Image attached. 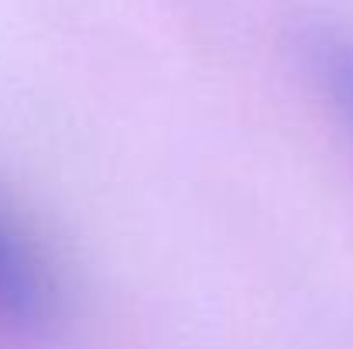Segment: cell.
<instances>
[{
	"instance_id": "obj_1",
	"label": "cell",
	"mask_w": 353,
	"mask_h": 349,
	"mask_svg": "<svg viewBox=\"0 0 353 349\" xmlns=\"http://www.w3.org/2000/svg\"><path fill=\"white\" fill-rule=\"evenodd\" d=\"M55 312V284L24 230L0 209V322L38 329Z\"/></svg>"
},
{
	"instance_id": "obj_2",
	"label": "cell",
	"mask_w": 353,
	"mask_h": 349,
	"mask_svg": "<svg viewBox=\"0 0 353 349\" xmlns=\"http://www.w3.org/2000/svg\"><path fill=\"white\" fill-rule=\"evenodd\" d=\"M305 59L316 69V79L336 103V110L353 127V41L336 31H312L305 34Z\"/></svg>"
}]
</instances>
